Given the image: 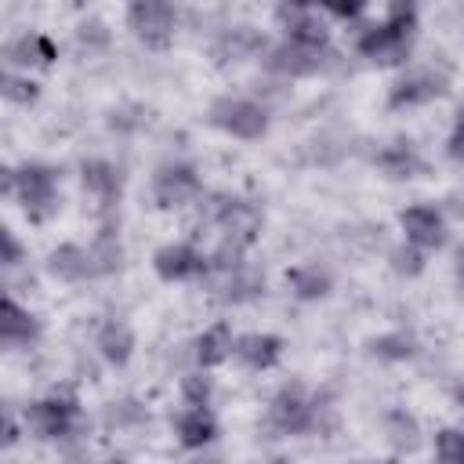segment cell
<instances>
[{
    "label": "cell",
    "instance_id": "1",
    "mask_svg": "<svg viewBox=\"0 0 464 464\" xmlns=\"http://www.w3.org/2000/svg\"><path fill=\"white\" fill-rule=\"evenodd\" d=\"M417 4L413 0H392L388 14L381 22H370L355 33V54H362L373 65H406L417 40Z\"/></svg>",
    "mask_w": 464,
    "mask_h": 464
},
{
    "label": "cell",
    "instance_id": "2",
    "mask_svg": "<svg viewBox=\"0 0 464 464\" xmlns=\"http://www.w3.org/2000/svg\"><path fill=\"white\" fill-rule=\"evenodd\" d=\"M80 420H83V410H80V399L72 388H54L51 395L22 406V424L40 442H62V439L76 435Z\"/></svg>",
    "mask_w": 464,
    "mask_h": 464
},
{
    "label": "cell",
    "instance_id": "3",
    "mask_svg": "<svg viewBox=\"0 0 464 464\" xmlns=\"http://www.w3.org/2000/svg\"><path fill=\"white\" fill-rule=\"evenodd\" d=\"M22 214L33 225H44L58 214L62 192H58V170L51 163H22L14 167V196Z\"/></svg>",
    "mask_w": 464,
    "mask_h": 464
},
{
    "label": "cell",
    "instance_id": "4",
    "mask_svg": "<svg viewBox=\"0 0 464 464\" xmlns=\"http://www.w3.org/2000/svg\"><path fill=\"white\" fill-rule=\"evenodd\" d=\"M210 127H218L221 134L236 138V141H261L268 134V109L254 98H239V94H221L210 102L207 109Z\"/></svg>",
    "mask_w": 464,
    "mask_h": 464
},
{
    "label": "cell",
    "instance_id": "5",
    "mask_svg": "<svg viewBox=\"0 0 464 464\" xmlns=\"http://www.w3.org/2000/svg\"><path fill=\"white\" fill-rule=\"evenodd\" d=\"M210 203H203V218L218 228V239H232L239 246H254V239L261 236V210L239 196L228 192H214L207 196Z\"/></svg>",
    "mask_w": 464,
    "mask_h": 464
},
{
    "label": "cell",
    "instance_id": "6",
    "mask_svg": "<svg viewBox=\"0 0 464 464\" xmlns=\"http://www.w3.org/2000/svg\"><path fill=\"white\" fill-rule=\"evenodd\" d=\"M268 424L279 435H308L319 428V406L315 399L304 392L301 381L283 384L272 399H268Z\"/></svg>",
    "mask_w": 464,
    "mask_h": 464
},
{
    "label": "cell",
    "instance_id": "7",
    "mask_svg": "<svg viewBox=\"0 0 464 464\" xmlns=\"http://www.w3.org/2000/svg\"><path fill=\"white\" fill-rule=\"evenodd\" d=\"M149 188H152V199H156L160 210H181V207L203 199V178H199V170H196L192 163H185V160H167V163H160Z\"/></svg>",
    "mask_w": 464,
    "mask_h": 464
},
{
    "label": "cell",
    "instance_id": "8",
    "mask_svg": "<svg viewBox=\"0 0 464 464\" xmlns=\"http://www.w3.org/2000/svg\"><path fill=\"white\" fill-rule=\"evenodd\" d=\"M174 0H127V29L149 51H167L174 40Z\"/></svg>",
    "mask_w": 464,
    "mask_h": 464
},
{
    "label": "cell",
    "instance_id": "9",
    "mask_svg": "<svg viewBox=\"0 0 464 464\" xmlns=\"http://www.w3.org/2000/svg\"><path fill=\"white\" fill-rule=\"evenodd\" d=\"M152 272L163 283H196V279H207L210 257L196 243L174 239V243H163L152 250Z\"/></svg>",
    "mask_w": 464,
    "mask_h": 464
},
{
    "label": "cell",
    "instance_id": "10",
    "mask_svg": "<svg viewBox=\"0 0 464 464\" xmlns=\"http://www.w3.org/2000/svg\"><path fill=\"white\" fill-rule=\"evenodd\" d=\"M450 91V76L431 69V65H417L406 69L392 87H388V109H417L428 105L435 98H442Z\"/></svg>",
    "mask_w": 464,
    "mask_h": 464
},
{
    "label": "cell",
    "instance_id": "11",
    "mask_svg": "<svg viewBox=\"0 0 464 464\" xmlns=\"http://www.w3.org/2000/svg\"><path fill=\"white\" fill-rule=\"evenodd\" d=\"M330 47H315V44H297V40H283L276 47L265 51V62L272 72L286 76V80H304V76H315L326 69L330 62Z\"/></svg>",
    "mask_w": 464,
    "mask_h": 464
},
{
    "label": "cell",
    "instance_id": "12",
    "mask_svg": "<svg viewBox=\"0 0 464 464\" xmlns=\"http://www.w3.org/2000/svg\"><path fill=\"white\" fill-rule=\"evenodd\" d=\"M399 228H402V239L417 243L420 250H442L446 239H450V225H446V214L435 207V203H413L399 214Z\"/></svg>",
    "mask_w": 464,
    "mask_h": 464
},
{
    "label": "cell",
    "instance_id": "13",
    "mask_svg": "<svg viewBox=\"0 0 464 464\" xmlns=\"http://www.w3.org/2000/svg\"><path fill=\"white\" fill-rule=\"evenodd\" d=\"M58 62V44L47 33H18L4 44V69H18V72H33V69H51Z\"/></svg>",
    "mask_w": 464,
    "mask_h": 464
},
{
    "label": "cell",
    "instance_id": "14",
    "mask_svg": "<svg viewBox=\"0 0 464 464\" xmlns=\"http://www.w3.org/2000/svg\"><path fill=\"white\" fill-rule=\"evenodd\" d=\"M283 348H286V341H283L279 334L250 330V334H236L232 359H236L239 366H246L250 373H268V370H276V366H279Z\"/></svg>",
    "mask_w": 464,
    "mask_h": 464
},
{
    "label": "cell",
    "instance_id": "15",
    "mask_svg": "<svg viewBox=\"0 0 464 464\" xmlns=\"http://www.w3.org/2000/svg\"><path fill=\"white\" fill-rule=\"evenodd\" d=\"M40 334H44L40 319H36L25 304H18V301L7 294L4 304H0V344H4L7 352H14V348H33V344L40 341Z\"/></svg>",
    "mask_w": 464,
    "mask_h": 464
},
{
    "label": "cell",
    "instance_id": "16",
    "mask_svg": "<svg viewBox=\"0 0 464 464\" xmlns=\"http://www.w3.org/2000/svg\"><path fill=\"white\" fill-rule=\"evenodd\" d=\"M170 428H174V435H178V442L185 450H203V446H210L218 439V417H214L210 406H188L185 402L170 417Z\"/></svg>",
    "mask_w": 464,
    "mask_h": 464
},
{
    "label": "cell",
    "instance_id": "17",
    "mask_svg": "<svg viewBox=\"0 0 464 464\" xmlns=\"http://www.w3.org/2000/svg\"><path fill=\"white\" fill-rule=\"evenodd\" d=\"M47 276L58 279V283H87L94 279V261H91V246H80V243H58L47 261H44Z\"/></svg>",
    "mask_w": 464,
    "mask_h": 464
},
{
    "label": "cell",
    "instance_id": "18",
    "mask_svg": "<svg viewBox=\"0 0 464 464\" xmlns=\"http://www.w3.org/2000/svg\"><path fill=\"white\" fill-rule=\"evenodd\" d=\"M232 348H236V334H232L228 319H218V323H210V326L192 341V359H196V366H203V370H218V366H225V362L232 359Z\"/></svg>",
    "mask_w": 464,
    "mask_h": 464
},
{
    "label": "cell",
    "instance_id": "19",
    "mask_svg": "<svg viewBox=\"0 0 464 464\" xmlns=\"http://www.w3.org/2000/svg\"><path fill=\"white\" fill-rule=\"evenodd\" d=\"M80 185H83V192H91L105 207L120 203V196H123V174H120V167L109 163V160H98V156L80 163Z\"/></svg>",
    "mask_w": 464,
    "mask_h": 464
},
{
    "label": "cell",
    "instance_id": "20",
    "mask_svg": "<svg viewBox=\"0 0 464 464\" xmlns=\"http://www.w3.org/2000/svg\"><path fill=\"white\" fill-rule=\"evenodd\" d=\"M265 51H268V44H265V36H261L254 25H236V29H228V33L214 44V62H218V65L246 62V58H257V54H265Z\"/></svg>",
    "mask_w": 464,
    "mask_h": 464
},
{
    "label": "cell",
    "instance_id": "21",
    "mask_svg": "<svg viewBox=\"0 0 464 464\" xmlns=\"http://www.w3.org/2000/svg\"><path fill=\"white\" fill-rule=\"evenodd\" d=\"M373 163H377V170L384 174V178H392V181H410V178H420L428 167H424V160L417 156V149L410 145V141H392V145H384L377 156H373Z\"/></svg>",
    "mask_w": 464,
    "mask_h": 464
},
{
    "label": "cell",
    "instance_id": "22",
    "mask_svg": "<svg viewBox=\"0 0 464 464\" xmlns=\"http://www.w3.org/2000/svg\"><path fill=\"white\" fill-rule=\"evenodd\" d=\"M134 330L123 323V319H105L98 326V337H94V348L98 355L109 362V366H127L130 355H134Z\"/></svg>",
    "mask_w": 464,
    "mask_h": 464
},
{
    "label": "cell",
    "instance_id": "23",
    "mask_svg": "<svg viewBox=\"0 0 464 464\" xmlns=\"http://www.w3.org/2000/svg\"><path fill=\"white\" fill-rule=\"evenodd\" d=\"M286 286H290V294H294L297 301H323V297L334 290V276H330L326 268L304 261V265L286 268Z\"/></svg>",
    "mask_w": 464,
    "mask_h": 464
},
{
    "label": "cell",
    "instance_id": "24",
    "mask_svg": "<svg viewBox=\"0 0 464 464\" xmlns=\"http://www.w3.org/2000/svg\"><path fill=\"white\" fill-rule=\"evenodd\" d=\"M91 261H94L98 276H112V272L123 268V243H120L112 225H102L98 236L91 239Z\"/></svg>",
    "mask_w": 464,
    "mask_h": 464
},
{
    "label": "cell",
    "instance_id": "25",
    "mask_svg": "<svg viewBox=\"0 0 464 464\" xmlns=\"http://www.w3.org/2000/svg\"><path fill=\"white\" fill-rule=\"evenodd\" d=\"M366 352H370L373 359H381V362H406V359H413L417 341H413L410 334H402V330H392V334L370 337V341H366Z\"/></svg>",
    "mask_w": 464,
    "mask_h": 464
},
{
    "label": "cell",
    "instance_id": "26",
    "mask_svg": "<svg viewBox=\"0 0 464 464\" xmlns=\"http://www.w3.org/2000/svg\"><path fill=\"white\" fill-rule=\"evenodd\" d=\"M0 94H4L11 105H36V102H40V83H36L29 72L4 69V76H0Z\"/></svg>",
    "mask_w": 464,
    "mask_h": 464
},
{
    "label": "cell",
    "instance_id": "27",
    "mask_svg": "<svg viewBox=\"0 0 464 464\" xmlns=\"http://www.w3.org/2000/svg\"><path fill=\"white\" fill-rule=\"evenodd\" d=\"M388 265H392L395 276H402V279H417V276L428 268V250H420L417 243L402 239L399 246L388 250Z\"/></svg>",
    "mask_w": 464,
    "mask_h": 464
},
{
    "label": "cell",
    "instance_id": "28",
    "mask_svg": "<svg viewBox=\"0 0 464 464\" xmlns=\"http://www.w3.org/2000/svg\"><path fill=\"white\" fill-rule=\"evenodd\" d=\"M388 442H392L395 453H413L417 450L420 428H417L413 413H406V410H392L388 413Z\"/></svg>",
    "mask_w": 464,
    "mask_h": 464
},
{
    "label": "cell",
    "instance_id": "29",
    "mask_svg": "<svg viewBox=\"0 0 464 464\" xmlns=\"http://www.w3.org/2000/svg\"><path fill=\"white\" fill-rule=\"evenodd\" d=\"M181 399L188 402V406H210V395H214V377L203 370V366H196L192 373H185L181 377Z\"/></svg>",
    "mask_w": 464,
    "mask_h": 464
},
{
    "label": "cell",
    "instance_id": "30",
    "mask_svg": "<svg viewBox=\"0 0 464 464\" xmlns=\"http://www.w3.org/2000/svg\"><path fill=\"white\" fill-rule=\"evenodd\" d=\"M435 457L442 464H464V428H439L435 431Z\"/></svg>",
    "mask_w": 464,
    "mask_h": 464
},
{
    "label": "cell",
    "instance_id": "31",
    "mask_svg": "<svg viewBox=\"0 0 464 464\" xmlns=\"http://www.w3.org/2000/svg\"><path fill=\"white\" fill-rule=\"evenodd\" d=\"M76 40H80V47H87V51H105L109 47V40H112V33H109V25L102 22V18H83L80 25H76Z\"/></svg>",
    "mask_w": 464,
    "mask_h": 464
},
{
    "label": "cell",
    "instance_id": "32",
    "mask_svg": "<svg viewBox=\"0 0 464 464\" xmlns=\"http://www.w3.org/2000/svg\"><path fill=\"white\" fill-rule=\"evenodd\" d=\"M370 0H315V7H323L326 14L341 18V22H355L362 11H366Z\"/></svg>",
    "mask_w": 464,
    "mask_h": 464
},
{
    "label": "cell",
    "instance_id": "33",
    "mask_svg": "<svg viewBox=\"0 0 464 464\" xmlns=\"http://www.w3.org/2000/svg\"><path fill=\"white\" fill-rule=\"evenodd\" d=\"M0 243H4V254H0V261H4V268H18V265L25 261V250H22V243H18V236H14L11 228H0Z\"/></svg>",
    "mask_w": 464,
    "mask_h": 464
},
{
    "label": "cell",
    "instance_id": "34",
    "mask_svg": "<svg viewBox=\"0 0 464 464\" xmlns=\"http://www.w3.org/2000/svg\"><path fill=\"white\" fill-rule=\"evenodd\" d=\"M446 152H450V160L464 163V109L457 112V120H453V127H450V138H446Z\"/></svg>",
    "mask_w": 464,
    "mask_h": 464
},
{
    "label": "cell",
    "instance_id": "35",
    "mask_svg": "<svg viewBox=\"0 0 464 464\" xmlns=\"http://www.w3.org/2000/svg\"><path fill=\"white\" fill-rule=\"evenodd\" d=\"M25 428V424H22ZM22 428H18V420L11 417V413H4V450H11L14 442H18V435H22Z\"/></svg>",
    "mask_w": 464,
    "mask_h": 464
},
{
    "label": "cell",
    "instance_id": "36",
    "mask_svg": "<svg viewBox=\"0 0 464 464\" xmlns=\"http://www.w3.org/2000/svg\"><path fill=\"white\" fill-rule=\"evenodd\" d=\"M457 276H460V279H464V246H460V250H457Z\"/></svg>",
    "mask_w": 464,
    "mask_h": 464
},
{
    "label": "cell",
    "instance_id": "37",
    "mask_svg": "<svg viewBox=\"0 0 464 464\" xmlns=\"http://www.w3.org/2000/svg\"><path fill=\"white\" fill-rule=\"evenodd\" d=\"M453 399H457V402H460V410H464V388H457V392H453Z\"/></svg>",
    "mask_w": 464,
    "mask_h": 464
},
{
    "label": "cell",
    "instance_id": "38",
    "mask_svg": "<svg viewBox=\"0 0 464 464\" xmlns=\"http://www.w3.org/2000/svg\"><path fill=\"white\" fill-rule=\"evenodd\" d=\"M69 4H72V7H87V0H69Z\"/></svg>",
    "mask_w": 464,
    "mask_h": 464
}]
</instances>
